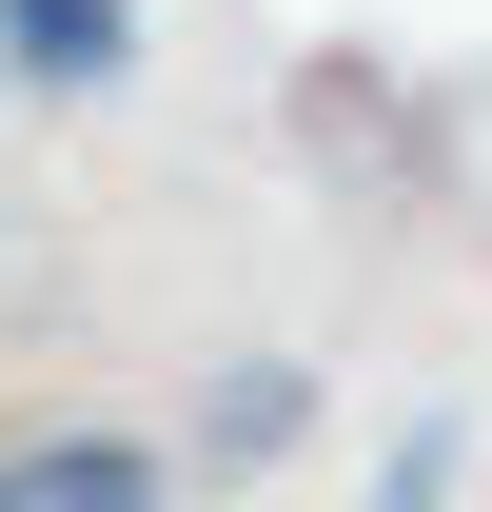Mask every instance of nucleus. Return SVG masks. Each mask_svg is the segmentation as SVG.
<instances>
[{
  "instance_id": "obj_4",
  "label": "nucleus",
  "mask_w": 492,
  "mask_h": 512,
  "mask_svg": "<svg viewBox=\"0 0 492 512\" xmlns=\"http://www.w3.org/2000/svg\"><path fill=\"white\" fill-rule=\"evenodd\" d=\"M453 473H473V434H453V414H414V434H394V473H374V512H453Z\"/></svg>"
},
{
  "instance_id": "obj_2",
  "label": "nucleus",
  "mask_w": 492,
  "mask_h": 512,
  "mask_svg": "<svg viewBox=\"0 0 492 512\" xmlns=\"http://www.w3.org/2000/svg\"><path fill=\"white\" fill-rule=\"evenodd\" d=\"M0 512H158V453L138 434H0Z\"/></svg>"
},
{
  "instance_id": "obj_1",
  "label": "nucleus",
  "mask_w": 492,
  "mask_h": 512,
  "mask_svg": "<svg viewBox=\"0 0 492 512\" xmlns=\"http://www.w3.org/2000/svg\"><path fill=\"white\" fill-rule=\"evenodd\" d=\"M0 79L20 99H119L138 79V0H0Z\"/></svg>"
},
{
  "instance_id": "obj_3",
  "label": "nucleus",
  "mask_w": 492,
  "mask_h": 512,
  "mask_svg": "<svg viewBox=\"0 0 492 512\" xmlns=\"http://www.w3.org/2000/svg\"><path fill=\"white\" fill-rule=\"evenodd\" d=\"M197 453H217V473H276V453H315V375H296V355L197 375Z\"/></svg>"
}]
</instances>
